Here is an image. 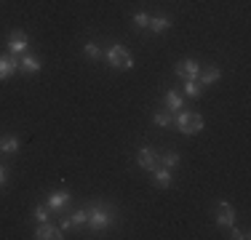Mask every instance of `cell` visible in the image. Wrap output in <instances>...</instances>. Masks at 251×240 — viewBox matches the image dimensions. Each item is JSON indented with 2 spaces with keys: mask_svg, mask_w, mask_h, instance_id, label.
<instances>
[{
  "mask_svg": "<svg viewBox=\"0 0 251 240\" xmlns=\"http://www.w3.org/2000/svg\"><path fill=\"white\" fill-rule=\"evenodd\" d=\"M40 67H43V64H40L38 56H22L19 59V70L22 72H40Z\"/></svg>",
  "mask_w": 251,
  "mask_h": 240,
  "instance_id": "cell-14",
  "label": "cell"
},
{
  "mask_svg": "<svg viewBox=\"0 0 251 240\" xmlns=\"http://www.w3.org/2000/svg\"><path fill=\"white\" fill-rule=\"evenodd\" d=\"M174 123V112H158L155 115V125H171Z\"/></svg>",
  "mask_w": 251,
  "mask_h": 240,
  "instance_id": "cell-19",
  "label": "cell"
},
{
  "mask_svg": "<svg viewBox=\"0 0 251 240\" xmlns=\"http://www.w3.org/2000/svg\"><path fill=\"white\" fill-rule=\"evenodd\" d=\"M217 224L219 227H235V208L230 203H217Z\"/></svg>",
  "mask_w": 251,
  "mask_h": 240,
  "instance_id": "cell-6",
  "label": "cell"
},
{
  "mask_svg": "<svg viewBox=\"0 0 251 240\" xmlns=\"http://www.w3.org/2000/svg\"><path fill=\"white\" fill-rule=\"evenodd\" d=\"M70 219H73V227H83V224H86V219H88L86 208H80V211H75L73 216H70Z\"/></svg>",
  "mask_w": 251,
  "mask_h": 240,
  "instance_id": "cell-21",
  "label": "cell"
},
{
  "mask_svg": "<svg viewBox=\"0 0 251 240\" xmlns=\"http://www.w3.org/2000/svg\"><path fill=\"white\" fill-rule=\"evenodd\" d=\"M67 203H70V192H53L49 197V211H62Z\"/></svg>",
  "mask_w": 251,
  "mask_h": 240,
  "instance_id": "cell-12",
  "label": "cell"
},
{
  "mask_svg": "<svg viewBox=\"0 0 251 240\" xmlns=\"http://www.w3.org/2000/svg\"><path fill=\"white\" fill-rule=\"evenodd\" d=\"M83 51H86L88 59H101V48H99L97 43H86V48H83Z\"/></svg>",
  "mask_w": 251,
  "mask_h": 240,
  "instance_id": "cell-22",
  "label": "cell"
},
{
  "mask_svg": "<svg viewBox=\"0 0 251 240\" xmlns=\"http://www.w3.org/2000/svg\"><path fill=\"white\" fill-rule=\"evenodd\" d=\"M201 91H203V86L198 80H184V94L187 96H193V99H198L201 96Z\"/></svg>",
  "mask_w": 251,
  "mask_h": 240,
  "instance_id": "cell-17",
  "label": "cell"
},
{
  "mask_svg": "<svg viewBox=\"0 0 251 240\" xmlns=\"http://www.w3.org/2000/svg\"><path fill=\"white\" fill-rule=\"evenodd\" d=\"M158 163L166 166V168H176L179 166V155L176 152H169V155H163V158H158Z\"/></svg>",
  "mask_w": 251,
  "mask_h": 240,
  "instance_id": "cell-18",
  "label": "cell"
},
{
  "mask_svg": "<svg viewBox=\"0 0 251 240\" xmlns=\"http://www.w3.org/2000/svg\"><path fill=\"white\" fill-rule=\"evenodd\" d=\"M171 27V19L169 16H150V24H147V29H150V32H166V29Z\"/></svg>",
  "mask_w": 251,
  "mask_h": 240,
  "instance_id": "cell-13",
  "label": "cell"
},
{
  "mask_svg": "<svg viewBox=\"0 0 251 240\" xmlns=\"http://www.w3.org/2000/svg\"><path fill=\"white\" fill-rule=\"evenodd\" d=\"M14 72H19V56H16V53H8V56H0V80L11 77Z\"/></svg>",
  "mask_w": 251,
  "mask_h": 240,
  "instance_id": "cell-7",
  "label": "cell"
},
{
  "mask_svg": "<svg viewBox=\"0 0 251 240\" xmlns=\"http://www.w3.org/2000/svg\"><path fill=\"white\" fill-rule=\"evenodd\" d=\"M176 75L182 77V80H198L201 75V64L195 62V59H184V62L176 64Z\"/></svg>",
  "mask_w": 251,
  "mask_h": 240,
  "instance_id": "cell-4",
  "label": "cell"
},
{
  "mask_svg": "<svg viewBox=\"0 0 251 240\" xmlns=\"http://www.w3.org/2000/svg\"><path fill=\"white\" fill-rule=\"evenodd\" d=\"M35 238H38V240H56V238H62V235H59V230L53 224H49V221H40V227L35 230Z\"/></svg>",
  "mask_w": 251,
  "mask_h": 240,
  "instance_id": "cell-11",
  "label": "cell"
},
{
  "mask_svg": "<svg viewBox=\"0 0 251 240\" xmlns=\"http://www.w3.org/2000/svg\"><path fill=\"white\" fill-rule=\"evenodd\" d=\"M174 123H176V128L182 131V134H187V136L201 134V131H203V118L195 115V112H182V110H179V115L174 118Z\"/></svg>",
  "mask_w": 251,
  "mask_h": 240,
  "instance_id": "cell-3",
  "label": "cell"
},
{
  "mask_svg": "<svg viewBox=\"0 0 251 240\" xmlns=\"http://www.w3.org/2000/svg\"><path fill=\"white\" fill-rule=\"evenodd\" d=\"M152 179H155V184H158L160 190H166V187H171L174 184V176H171V168H166V166H155L152 168Z\"/></svg>",
  "mask_w": 251,
  "mask_h": 240,
  "instance_id": "cell-8",
  "label": "cell"
},
{
  "mask_svg": "<svg viewBox=\"0 0 251 240\" xmlns=\"http://www.w3.org/2000/svg\"><path fill=\"white\" fill-rule=\"evenodd\" d=\"M70 227H73V219H70V216H67V219H62V230H70Z\"/></svg>",
  "mask_w": 251,
  "mask_h": 240,
  "instance_id": "cell-25",
  "label": "cell"
},
{
  "mask_svg": "<svg viewBox=\"0 0 251 240\" xmlns=\"http://www.w3.org/2000/svg\"><path fill=\"white\" fill-rule=\"evenodd\" d=\"M35 219H38V221H46V219H49V206H35Z\"/></svg>",
  "mask_w": 251,
  "mask_h": 240,
  "instance_id": "cell-23",
  "label": "cell"
},
{
  "mask_svg": "<svg viewBox=\"0 0 251 240\" xmlns=\"http://www.w3.org/2000/svg\"><path fill=\"white\" fill-rule=\"evenodd\" d=\"M166 107H169V112H179V110H182V94H179V91H169V94H166Z\"/></svg>",
  "mask_w": 251,
  "mask_h": 240,
  "instance_id": "cell-15",
  "label": "cell"
},
{
  "mask_svg": "<svg viewBox=\"0 0 251 240\" xmlns=\"http://www.w3.org/2000/svg\"><path fill=\"white\" fill-rule=\"evenodd\" d=\"M104 56H107V64L115 67V70H131V67H134V56H131L121 43H112L110 51H107Z\"/></svg>",
  "mask_w": 251,
  "mask_h": 240,
  "instance_id": "cell-2",
  "label": "cell"
},
{
  "mask_svg": "<svg viewBox=\"0 0 251 240\" xmlns=\"http://www.w3.org/2000/svg\"><path fill=\"white\" fill-rule=\"evenodd\" d=\"M27 46H29V38H27V32H22V29H14V32L8 35V51L11 53H25L27 51Z\"/></svg>",
  "mask_w": 251,
  "mask_h": 240,
  "instance_id": "cell-5",
  "label": "cell"
},
{
  "mask_svg": "<svg viewBox=\"0 0 251 240\" xmlns=\"http://www.w3.org/2000/svg\"><path fill=\"white\" fill-rule=\"evenodd\" d=\"M16 149H19V139H16V136H5V139L0 142V152H5V155H14Z\"/></svg>",
  "mask_w": 251,
  "mask_h": 240,
  "instance_id": "cell-16",
  "label": "cell"
},
{
  "mask_svg": "<svg viewBox=\"0 0 251 240\" xmlns=\"http://www.w3.org/2000/svg\"><path fill=\"white\" fill-rule=\"evenodd\" d=\"M219 77H222V70H219V67H208V70L201 67L198 83H201V86H214V83H219Z\"/></svg>",
  "mask_w": 251,
  "mask_h": 240,
  "instance_id": "cell-10",
  "label": "cell"
},
{
  "mask_svg": "<svg viewBox=\"0 0 251 240\" xmlns=\"http://www.w3.org/2000/svg\"><path fill=\"white\" fill-rule=\"evenodd\" d=\"M3 184H5V168L0 166V187H3Z\"/></svg>",
  "mask_w": 251,
  "mask_h": 240,
  "instance_id": "cell-26",
  "label": "cell"
},
{
  "mask_svg": "<svg viewBox=\"0 0 251 240\" xmlns=\"http://www.w3.org/2000/svg\"><path fill=\"white\" fill-rule=\"evenodd\" d=\"M232 238H238V240H246V238H249V232H243V230H235V227H232Z\"/></svg>",
  "mask_w": 251,
  "mask_h": 240,
  "instance_id": "cell-24",
  "label": "cell"
},
{
  "mask_svg": "<svg viewBox=\"0 0 251 240\" xmlns=\"http://www.w3.org/2000/svg\"><path fill=\"white\" fill-rule=\"evenodd\" d=\"M134 24H136L139 29H147V24H150V14H145V11L134 14Z\"/></svg>",
  "mask_w": 251,
  "mask_h": 240,
  "instance_id": "cell-20",
  "label": "cell"
},
{
  "mask_svg": "<svg viewBox=\"0 0 251 240\" xmlns=\"http://www.w3.org/2000/svg\"><path fill=\"white\" fill-rule=\"evenodd\" d=\"M86 214H88V219H86V224L91 227V230H107V227L112 224V214H110V208H104L101 203H94L91 208H86Z\"/></svg>",
  "mask_w": 251,
  "mask_h": 240,
  "instance_id": "cell-1",
  "label": "cell"
},
{
  "mask_svg": "<svg viewBox=\"0 0 251 240\" xmlns=\"http://www.w3.org/2000/svg\"><path fill=\"white\" fill-rule=\"evenodd\" d=\"M136 163L145 168V171H152V168L158 166V155H155L150 147H142V149H139V155H136Z\"/></svg>",
  "mask_w": 251,
  "mask_h": 240,
  "instance_id": "cell-9",
  "label": "cell"
}]
</instances>
